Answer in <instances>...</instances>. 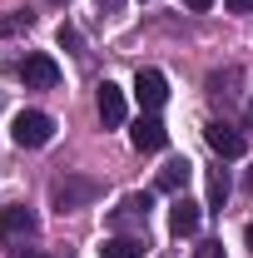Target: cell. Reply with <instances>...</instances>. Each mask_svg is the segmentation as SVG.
Returning a JSON list of instances; mask_svg holds the SVG:
<instances>
[{"instance_id": "obj_8", "label": "cell", "mask_w": 253, "mask_h": 258, "mask_svg": "<svg viewBox=\"0 0 253 258\" xmlns=\"http://www.w3.org/2000/svg\"><path fill=\"white\" fill-rule=\"evenodd\" d=\"M204 139H209V149H214L219 159H238V154H243V134L233 124H223V119L204 124Z\"/></svg>"}, {"instance_id": "obj_22", "label": "cell", "mask_w": 253, "mask_h": 258, "mask_svg": "<svg viewBox=\"0 0 253 258\" xmlns=\"http://www.w3.org/2000/svg\"><path fill=\"white\" fill-rule=\"evenodd\" d=\"M243 184H248V194H253V169H248V179H243Z\"/></svg>"}, {"instance_id": "obj_19", "label": "cell", "mask_w": 253, "mask_h": 258, "mask_svg": "<svg viewBox=\"0 0 253 258\" xmlns=\"http://www.w3.org/2000/svg\"><path fill=\"white\" fill-rule=\"evenodd\" d=\"M243 243H248V248H253V224H248V228H243Z\"/></svg>"}, {"instance_id": "obj_12", "label": "cell", "mask_w": 253, "mask_h": 258, "mask_svg": "<svg viewBox=\"0 0 253 258\" xmlns=\"http://www.w3.org/2000/svg\"><path fill=\"white\" fill-rule=\"evenodd\" d=\"M99 253H104V258H144V238H124V233H114Z\"/></svg>"}, {"instance_id": "obj_16", "label": "cell", "mask_w": 253, "mask_h": 258, "mask_svg": "<svg viewBox=\"0 0 253 258\" xmlns=\"http://www.w3.org/2000/svg\"><path fill=\"white\" fill-rule=\"evenodd\" d=\"M223 10H233V15H248V10H253V0H223Z\"/></svg>"}, {"instance_id": "obj_4", "label": "cell", "mask_w": 253, "mask_h": 258, "mask_svg": "<svg viewBox=\"0 0 253 258\" xmlns=\"http://www.w3.org/2000/svg\"><path fill=\"white\" fill-rule=\"evenodd\" d=\"M134 99H139L144 114H159L164 99H169V80H164L159 70H139V75H134Z\"/></svg>"}, {"instance_id": "obj_10", "label": "cell", "mask_w": 253, "mask_h": 258, "mask_svg": "<svg viewBox=\"0 0 253 258\" xmlns=\"http://www.w3.org/2000/svg\"><path fill=\"white\" fill-rule=\"evenodd\" d=\"M0 233H5V238H20V233L30 238L35 233V214L25 209V204H10V209L0 214Z\"/></svg>"}, {"instance_id": "obj_13", "label": "cell", "mask_w": 253, "mask_h": 258, "mask_svg": "<svg viewBox=\"0 0 253 258\" xmlns=\"http://www.w3.org/2000/svg\"><path fill=\"white\" fill-rule=\"evenodd\" d=\"M223 199H228V179L223 169H209V209H223Z\"/></svg>"}, {"instance_id": "obj_14", "label": "cell", "mask_w": 253, "mask_h": 258, "mask_svg": "<svg viewBox=\"0 0 253 258\" xmlns=\"http://www.w3.org/2000/svg\"><path fill=\"white\" fill-rule=\"evenodd\" d=\"M35 20L30 15H10V20H0V35H20V30H30Z\"/></svg>"}, {"instance_id": "obj_18", "label": "cell", "mask_w": 253, "mask_h": 258, "mask_svg": "<svg viewBox=\"0 0 253 258\" xmlns=\"http://www.w3.org/2000/svg\"><path fill=\"white\" fill-rule=\"evenodd\" d=\"M99 10H119V0H95Z\"/></svg>"}, {"instance_id": "obj_11", "label": "cell", "mask_w": 253, "mask_h": 258, "mask_svg": "<svg viewBox=\"0 0 253 258\" xmlns=\"http://www.w3.org/2000/svg\"><path fill=\"white\" fill-rule=\"evenodd\" d=\"M189 179H194V164L189 159H169L164 169H159V189H169V194H179Z\"/></svg>"}, {"instance_id": "obj_5", "label": "cell", "mask_w": 253, "mask_h": 258, "mask_svg": "<svg viewBox=\"0 0 253 258\" xmlns=\"http://www.w3.org/2000/svg\"><path fill=\"white\" fill-rule=\"evenodd\" d=\"M129 144H134L139 154H154V149H164V144H169V129H164V119H159V114H139V119H134V129H129Z\"/></svg>"}, {"instance_id": "obj_1", "label": "cell", "mask_w": 253, "mask_h": 258, "mask_svg": "<svg viewBox=\"0 0 253 258\" xmlns=\"http://www.w3.org/2000/svg\"><path fill=\"white\" fill-rule=\"evenodd\" d=\"M99 199V184L95 179H85V174H65L50 184V204L60 209V214H75V209H85V204H95Z\"/></svg>"}, {"instance_id": "obj_3", "label": "cell", "mask_w": 253, "mask_h": 258, "mask_svg": "<svg viewBox=\"0 0 253 258\" xmlns=\"http://www.w3.org/2000/svg\"><path fill=\"white\" fill-rule=\"evenodd\" d=\"M15 75L25 80V90H55L60 85V64L50 60V55H25V60L15 64Z\"/></svg>"}, {"instance_id": "obj_23", "label": "cell", "mask_w": 253, "mask_h": 258, "mask_svg": "<svg viewBox=\"0 0 253 258\" xmlns=\"http://www.w3.org/2000/svg\"><path fill=\"white\" fill-rule=\"evenodd\" d=\"M55 5H65V0H55Z\"/></svg>"}, {"instance_id": "obj_7", "label": "cell", "mask_w": 253, "mask_h": 258, "mask_svg": "<svg viewBox=\"0 0 253 258\" xmlns=\"http://www.w3.org/2000/svg\"><path fill=\"white\" fill-rule=\"evenodd\" d=\"M149 209H154L149 194H129L124 204L114 209V228H139V238H144V228H149Z\"/></svg>"}, {"instance_id": "obj_20", "label": "cell", "mask_w": 253, "mask_h": 258, "mask_svg": "<svg viewBox=\"0 0 253 258\" xmlns=\"http://www.w3.org/2000/svg\"><path fill=\"white\" fill-rule=\"evenodd\" d=\"M243 119H248V129H253V99H248V109H243Z\"/></svg>"}, {"instance_id": "obj_21", "label": "cell", "mask_w": 253, "mask_h": 258, "mask_svg": "<svg viewBox=\"0 0 253 258\" xmlns=\"http://www.w3.org/2000/svg\"><path fill=\"white\" fill-rule=\"evenodd\" d=\"M15 258H45V253H35V248H25V253H15Z\"/></svg>"}, {"instance_id": "obj_6", "label": "cell", "mask_w": 253, "mask_h": 258, "mask_svg": "<svg viewBox=\"0 0 253 258\" xmlns=\"http://www.w3.org/2000/svg\"><path fill=\"white\" fill-rule=\"evenodd\" d=\"M95 109H99V124H104V129H119V124H124V114H129L124 90L104 80V85H99V95H95Z\"/></svg>"}, {"instance_id": "obj_17", "label": "cell", "mask_w": 253, "mask_h": 258, "mask_svg": "<svg viewBox=\"0 0 253 258\" xmlns=\"http://www.w3.org/2000/svg\"><path fill=\"white\" fill-rule=\"evenodd\" d=\"M184 5H189V10H209L214 0H184Z\"/></svg>"}, {"instance_id": "obj_2", "label": "cell", "mask_w": 253, "mask_h": 258, "mask_svg": "<svg viewBox=\"0 0 253 258\" xmlns=\"http://www.w3.org/2000/svg\"><path fill=\"white\" fill-rule=\"evenodd\" d=\"M10 139H15L20 149H45V144L55 139V119H50L45 109H25V114H15Z\"/></svg>"}, {"instance_id": "obj_9", "label": "cell", "mask_w": 253, "mask_h": 258, "mask_svg": "<svg viewBox=\"0 0 253 258\" xmlns=\"http://www.w3.org/2000/svg\"><path fill=\"white\" fill-rule=\"evenodd\" d=\"M199 219H204V204H194L184 194L169 204V228H174L179 238H194V233H199Z\"/></svg>"}, {"instance_id": "obj_15", "label": "cell", "mask_w": 253, "mask_h": 258, "mask_svg": "<svg viewBox=\"0 0 253 258\" xmlns=\"http://www.w3.org/2000/svg\"><path fill=\"white\" fill-rule=\"evenodd\" d=\"M194 258H223V243L219 238H204V243L194 248Z\"/></svg>"}]
</instances>
